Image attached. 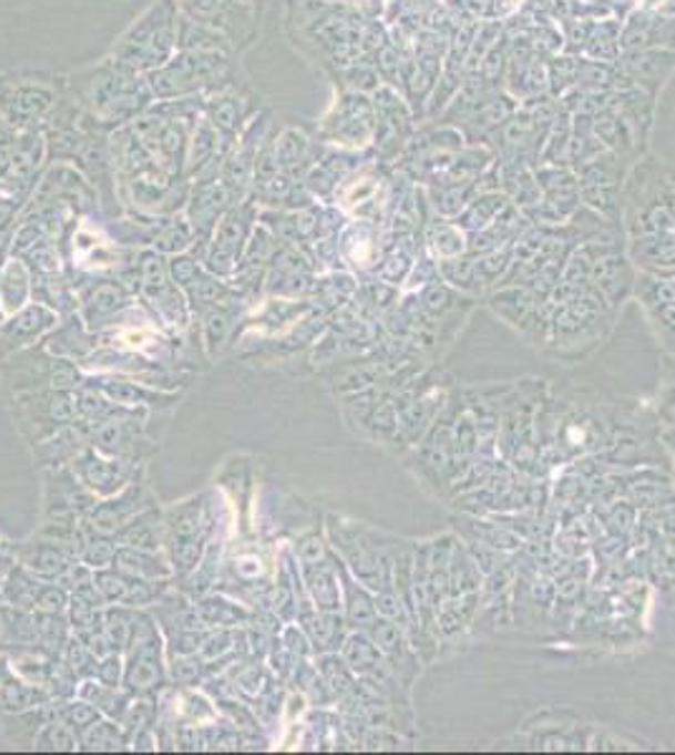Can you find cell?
Masks as SVG:
<instances>
[{"instance_id":"7","label":"cell","mask_w":675,"mask_h":755,"mask_svg":"<svg viewBox=\"0 0 675 755\" xmlns=\"http://www.w3.org/2000/svg\"><path fill=\"white\" fill-rule=\"evenodd\" d=\"M142 486L132 484L129 489H124L116 499L94 504L89 511V527L96 534H116L122 531L129 521H132L139 511H142Z\"/></svg>"},{"instance_id":"27","label":"cell","mask_w":675,"mask_h":755,"mask_svg":"<svg viewBox=\"0 0 675 755\" xmlns=\"http://www.w3.org/2000/svg\"><path fill=\"white\" fill-rule=\"evenodd\" d=\"M233 642H235V634L225 630V628H219L217 632H212L205 638V642L200 644V650H197V655L205 660V662H215V660H222L227 655V652H233Z\"/></svg>"},{"instance_id":"23","label":"cell","mask_w":675,"mask_h":755,"mask_svg":"<svg viewBox=\"0 0 675 755\" xmlns=\"http://www.w3.org/2000/svg\"><path fill=\"white\" fill-rule=\"evenodd\" d=\"M35 748L39 751H76L79 748V735L73 733L69 723L51 721L45 723L39 738H35Z\"/></svg>"},{"instance_id":"24","label":"cell","mask_w":675,"mask_h":755,"mask_svg":"<svg viewBox=\"0 0 675 755\" xmlns=\"http://www.w3.org/2000/svg\"><path fill=\"white\" fill-rule=\"evenodd\" d=\"M99 707L91 705L89 700H73V703H67L59 711V721L69 723L73 731H86V727L94 725L99 721Z\"/></svg>"},{"instance_id":"14","label":"cell","mask_w":675,"mask_h":755,"mask_svg":"<svg viewBox=\"0 0 675 755\" xmlns=\"http://www.w3.org/2000/svg\"><path fill=\"white\" fill-rule=\"evenodd\" d=\"M194 610H197L200 620L205 624H212V628H225V630H233V628H239V624H247L249 617H253L243 604L222 600V597H215V594L205 597V600H200Z\"/></svg>"},{"instance_id":"21","label":"cell","mask_w":675,"mask_h":755,"mask_svg":"<svg viewBox=\"0 0 675 755\" xmlns=\"http://www.w3.org/2000/svg\"><path fill=\"white\" fill-rule=\"evenodd\" d=\"M49 325H53V312L35 306V308L23 310L21 316L8 322V325L3 328V333L8 338H33V335H41Z\"/></svg>"},{"instance_id":"3","label":"cell","mask_w":675,"mask_h":755,"mask_svg":"<svg viewBox=\"0 0 675 755\" xmlns=\"http://www.w3.org/2000/svg\"><path fill=\"white\" fill-rule=\"evenodd\" d=\"M129 658L124 665V685L132 695H146L162 687L166 672L162 665V640L150 614L136 612Z\"/></svg>"},{"instance_id":"34","label":"cell","mask_w":675,"mask_h":755,"mask_svg":"<svg viewBox=\"0 0 675 755\" xmlns=\"http://www.w3.org/2000/svg\"><path fill=\"white\" fill-rule=\"evenodd\" d=\"M81 383V375L76 371V365H71L69 361H55L51 371V385L53 391H71Z\"/></svg>"},{"instance_id":"19","label":"cell","mask_w":675,"mask_h":755,"mask_svg":"<svg viewBox=\"0 0 675 755\" xmlns=\"http://www.w3.org/2000/svg\"><path fill=\"white\" fill-rule=\"evenodd\" d=\"M99 389L114 403H122V406H154V403H160V401H172V399H166V395L150 393V391H144L142 385L124 383V381H104Z\"/></svg>"},{"instance_id":"9","label":"cell","mask_w":675,"mask_h":755,"mask_svg":"<svg viewBox=\"0 0 675 755\" xmlns=\"http://www.w3.org/2000/svg\"><path fill=\"white\" fill-rule=\"evenodd\" d=\"M340 575V589H344V610H346V624L348 630H368L376 622V594L366 585H360L358 579L348 572L344 561L338 565Z\"/></svg>"},{"instance_id":"13","label":"cell","mask_w":675,"mask_h":755,"mask_svg":"<svg viewBox=\"0 0 675 755\" xmlns=\"http://www.w3.org/2000/svg\"><path fill=\"white\" fill-rule=\"evenodd\" d=\"M162 529H164V519H160V514L139 511L122 531H116V537L119 541H122V547L156 551L162 545Z\"/></svg>"},{"instance_id":"35","label":"cell","mask_w":675,"mask_h":755,"mask_svg":"<svg viewBox=\"0 0 675 755\" xmlns=\"http://www.w3.org/2000/svg\"><path fill=\"white\" fill-rule=\"evenodd\" d=\"M172 275H174V280L182 285V288H192V285L200 280L197 265L187 260V257H180V260L172 262Z\"/></svg>"},{"instance_id":"18","label":"cell","mask_w":675,"mask_h":755,"mask_svg":"<svg viewBox=\"0 0 675 755\" xmlns=\"http://www.w3.org/2000/svg\"><path fill=\"white\" fill-rule=\"evenodd\" d=\"M126 306V294L122 288H114V285H99V288L91 290V294L83 300V312H86V320L91 325H96V320H106L114 316Z\"/></svg>"},{"instance_id":"1","label":"cell","mask_w":675,"mask_h":755,"mask_svg":"<svg viewBox=\"0 0 675 755\" xmlns=\"http://www.w3.org/2000/svg\"><path fill=\"white\" fill-rule=\"evenodd\" d=\"M328 537L336 549L338 559L354 575L360 585H366L371 592L391 587L393 582V557L401 549L403 541L388 537L383 531H376L364 524H344L336 517L328 519Z\"/></svg>"},{"instance_id":"12","label":"cell","mask_w":675,"mask_h":755,"mask_svg":"<svg viewBox=\"0 0 675 755\" xmlns=\"http://www.w3.org/2000/svg\"><path fill=\"white\" fill-rule=\"evenodd\" d=\"M23 567L33 577L43 579V582H55L71 567V557L63 549L49 545V541H41V545L25 551Z\"/></svg>"},{"instance_id":"30","label":"cell","mask_w":675,"mask_h":755,"mask_svg":"<svg viewBox=\"0 0 675 755\" xmlns=\"http://www.w3.org/2000/svg\"><path fill=\"white\" fill-rule=\"evenodd\" d=\"M295 555H298L300 565H316V561L330 557V549L320 534H308L295 545Z\"/></svg>"},{"instance_id":"4","label":"cell","mask_w":675,"mask_h":755,"mask_svg":"<svg viewBox=\"0 0 675 755\" xmlns=\"http://www.w3.org/2000/svg\"><path fill=\"white\" fill-rule=\"evenodd\" d=\"M371 634L378 650L383 652V658L391 662V668L399 672L406 683L413 685V680L421 672V658L411 644L409 632H406L399 622L386 620V617H376V622L366 630Z\"/></svg>"},{"instance_id":"32","label":"cell","mask_w":675,"mask_h":755,"mask_svg":"<svg viewBox=\"0 0 675 755\" xmlns=\"http://www.w3.org/2000/svg\"><path fill=\"white\" fill-rule=\"evenodd\" d=\"M192 298L200 306H217L227 298V288L212 278H202L192 285Z\"/></svg>"},{"instance_id":"20","label":"cell","mask_w":675,"mask_h":755,"mask_svg":"<svg viewBox=\"0 0 675 755\" xmlns=\"http://www.w3.org/2000/svg\"><path fill=\"white\" fill-rule=\"evenodd\" d=\"M39 589H41L39 577H33L23 567V569H16V572L11 575V579H8L3 594H6L8 604L18 607V610H33L35 594H39Z\"/></svg>"},{"instance_id":"6","label":"cell","mask_w":675,"mask_h":755,"mask_svg":"<svg viewBox=\"0 0 675 755\" xmlns=\"http://www.w3.org/2000/svg\"><path fill=\"white\" fill-rule=\"evenodd\" d=\"M340 658L356 672L358 680H381L393 670L366 630H350L346 634L344 644H340Z\"/></svg>"},{"instance_id":"29","label":"cell","mask_w":675,"mask_h":755,"mask_svg":"<svg viewBox=\"0 0 675 755\" xmlns=\"http://www.w3.org/2000/svg\"><path fill=\"white\" fill-rule=\"evenodd\" d=\"M114 555H116V547L111 545L109 539L91 537V539H86V547H83V551H81V559L86 567L101 569V567H106V565H111V561H114Z\"/></svg>"},{"instance_id":"2","label":"cell","mask_w":675,"mask_h":755,"mask_svg":"<svg viewBox=\"0 0 675 755\" xmlns=\"http://www.w3.org/2000/svg\"><path fill=\"white\" fill-rule=\"evenodd\" d=\"M554 316H550V333L544 348L552 350L558 358L577 361L595 350L610 333L613 322H603V306L593 300H560Z\"/></svg>"},{"instance_id":"8","label":"cell","mask_w":675,"mask_h":755,"mask_svg":"<svg viewBox=\"0 0 675 755\" xmlns=\"http://www.w3.org/2000/svg\"><path fill=\"white\" fill-rule=\"evenodd\" d=\"M73 476L91 492L114 494L126 482L129 466L124 462H106V458H99L94 451H89L73 464Z\"/></svg>"},{"instance_id":"11","label":"cell","mask_w":675,"mask_h":755,"mask_svg":"<svg viewBox=\"0 0 675 755\" xmlns=\"http://www.w3.org/2000/svg\"><path fill=\"white\" fill-rule=\"evenodd\" d=\"M111 567L119 569L122 575L139 577V579H164L172 575V567L156 555V551L136 549V547H119Z\"/></svg>"},{"instance_id":"22","label":"cell","mask_w":675,"mask_h":755,"mask_svg":"<svg viewBox=\"0 0 675 755\" xmlns=\"http://www.w3.org/2000/svg\"><path fill=\"white\" fill-rule=\"evenodd\" d=\"M83 745L89 751H122L126 745V733L111 721H96L83 733Z\"/></svg>"},{"instance_id":"33","label":"cell","mask_w":675,"mask_h":755,"mask_svg":"<svg viewBox=\"0 0 675 755\" xmlns=\"http://www.w3.org/2000/svg\"><path fill=\"white\" fill-rule=\"evenodd\" d=\"M122 672H124V662H122V658H119V652H111V655H106V658H99L96 680H101L104 685L119 687Z\"/></svg>"},{"instance_id":"5","label":"cell","mask_w":675,"mask_h":755,"mask_svg":"<svg viewBox=\"0 0 675 755\" xmlns=\"http://www.w3.org/2000/svg\"><path fill=\"white\" fill-rule=\"evenodd\" d=\"M338 565V555H330L328 559L316 561V565H300L305 592H308L313 607L320 612H340V607H344Z\"/></svg>"},{"instance_id":"17","label":"cell","mask_w":675,"mask_h":755,"mask_svg":"<svg viewBox=\"0 0 675 755\" xmlns=\"http://www.w3.org/2000/svg\"><path fill=\"white\" fill-rule=\"evenodd\" d=\"M49 695L43 693L39 685L31 683H18V680H6L0 685V705L6 707L8 713H28L33 707H43Z\"/></svg>"},{"instance_id":"25","label":"cell","mask_w":675,"mask_h":755,"mask_svg":"<svg viewBox=\"0 0 675 755\" xmlns=\"http://www.w3.org/2000/svg\"><path fill=\"white\" fill-rule=\"evenodd\" d=\"M202 672H205V660H202L197 652L192 655H174L172 660V680L177 685L192 687L202 680Z\"/></svg>"},{"instance_id":"28","label":"cell","mask_w":675,"mask_h":755,"mask_svg":"<svg viewBox=\"0 0 675 755\" xmlns=\"http://www.w3.org/2000/svg\"><path fill=\"white\" fill-rule=\"evenodd\" d=\"M69 607V594L63 587L55 585H41L39 594H35L33 610H39L43 614H61Z\"/></svg>"},{"instance_id":"36","label":"cell","mask_w":675,"mask_h":755,"mask_svg":"<svg viewBox=\"0 0 675 755\" xmlns=\"http://www.w3.org/2000/svg\"><path fill=\"white\" fill-rule=\"evenodd\" d=\"M658 413H661V421L665 423V426H671V428L675 426V381L665 383V391L661 393Z\"/></svg>"},{"instance_id":"16","label":"cell","mask_w":675,"mask_h":755,"mask_svg":"<svg viewBox=\"0 0 675 755\" xmlns=\"http://www.w3.org/2000/svg\"><path fill=\"white\" fill-rule=\"evenodd\" d=\"M318 670L328 687L333 690V695H336V700L354 695L358 690V675L346 665V660L340 658L338 652H323L318 658Z\"/></svg>"},{"instance_id":"26","label":"cell","mask_w":675,"mask_h":755,"mask_svg":"<svg viewBox=\"0 0 675 755\" xmlns=\"http://www.w3.org/2000/svg\"><path fill=\"white\" fill-rule=\"evenodd\" d=\"M229 328H233V316H229L227 310L215 308L205 318V343L212 353H215V350L225 343Z\"/></svg>"},{"instance_id":"31","label":"cell","mask_w":675,"mask_h":755,"mask_svg":"<svg viewBox=\"0 0 675 755\" xmlns=\"http://www.w3.org/2000/svg\"><path fill=\"white\" fill-rule=\"evenodd\" d=\"M633 524H635V509L627 501H615L613 509H610V517H607V531L613 534L615 539H621L625 537L627 531L633 529Z\"/></svg>"},{"instance_id":"10","label":"cell","mask_w":675,"mask_h":755,"mask_svg":"<svg viewBox=\"0 0 675 755\" xmlns=\"http://www.w3.org/2000/svg\"><path fill=\"white\" fill-rule=\"evenodd\" d=\"M300 624H303V632L308 634V640L313 644V650L316 652H338L340 644L346 640V630L348 624L344 617L338 612H320L313 607V610L303 612L300 617Z\"/></svg>"},{"instance_id":"15","label":"cell","mask_w":675,"mask_h":755,"mask_svg":"<svg viewBox=\"0 0 675 755\" xmlns=\"http://www.w3.org/2000/svg\"><path fill=\"white\" fill-rule=\"evenodd\" d=\"M79 695L83 700H89L91 705H96L99 713H104L109 717H119V721H124L129 705H132V697H129L126 693H119L116 687L104 685L101 680H94V678L83 680Z\"/></svg>"}]
</instances>
